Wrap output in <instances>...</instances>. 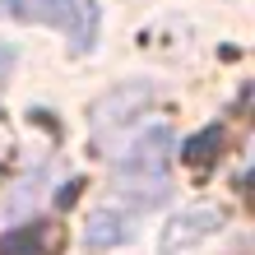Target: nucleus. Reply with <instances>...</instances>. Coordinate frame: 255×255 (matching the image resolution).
<instances>
[{"label": "nucleus", "mask_w": 255, "mask_h": 255, "mask_svg": "<svg viewBox=\"0 0 255 255\" xmlns=\"http://www.w3.org/2000/svg\"><path fill=\"white\" fill-rule=\"evenodd\" d=\"M218 228H223V214H218V209H186V214H176L167 228H162L158 255H181V251H190L195 242L214 237Z\"/></svg>", "instance_id": "nucleus-3"}, {"label": "nucleus", "mask_w": 255, "mask_h": 255, "mask_svg": "<svg viewBox=\"0 0 255 255\" xmlns=\"http://www.w3.org/2000/svg\"><path fill=\"white\" fill-rule=\"evenodd\" d=\"M148 98H153V88L148 84H126V88H116V93H107L98 102V112H93V130H116V126H126L130 116H139L148 107Z\"/></svg>", "instance_id": "nucleus-4"}, {"label": "nucleus", "mask_w": 255, "mask_h": 255, "mask_svg": "<svg viewBox=\"0 0 255 255\" xmlns=\"http://www.w3.org/2000/svg\"><path fill=\"white\" fill-rule=\"evenodd\" d=\"M9 61H14V51H9V47H0V70H9Z\"/></svg>", "instance_id": "nucleus-9"}, {"label": "nucleus", "mask_w": 255, "mask_h": 255, "mask_svg": "<svg viewBox=\"0 0 255 255\" xmlns=\"http://www.w3.org/2000/svg\"><path fill=\"white\" fill-rule=\"evenodd\" d=\"M56 251V232L42 228H14L9 237H0V255H51Z\"/></svg>", "instance_id": "nucleus-6"}, {"label": "nucleus", "mask_w": 255, "mask_h": 255, "mask_svg": "<svg viewBox=\"0 0 255 255\" xmlns=\"http://www.w3.org/2000/svg\"><path fill=\"white\" fill-rule=\"evenodd\" d=\"M218 144H223V134L218 130H204V134H195V139L186 144V158L190 162H209V158H214L209 148H218Z\"/></svg>", "instance_id": "nucleus-7"}, {"label": "nucleus", "mask_w": 255, "mask_h": 255, "mask_svg": "<svg viewBox=\"0 0 255 255\" xmlns=\"http://www.w3.org/2000/svg\"><path fill=\"white\" fill-rule=\"evenodd\" d=\"M19 14L37 19V23H51L56 33L70 37L74 51H88L98 42V28H102L98 0H19Z\"/></svg>", "instance_id": "nucleus-2"}, {"label": "nucleus", "mask_w": 255, "mask_h": 255, "mask_svg": "<svg viewBox=\"0 0 255 255\" xmlns=\"http://www.w3.org/2000/svg\"><path fill=\"white\" fill-rule=\"evenodd\" d=\"M167 153H172V130H144L139 139L130 144V153H121L116 162V176H121V190L134 195L144 209L167 200Z\"/></svg>", "instance_id": "nucleus-1"}, {"label": "nucleus", "mask_w": 255, "mask_h": 255, "mask_svg": "<svg viewBox=\"0 0 255 255\" xmlns=\"http://www.w3.org/2000/svg\"><path fill=\"white\" fill-rule=\"evenodd\" d=\"M0 14H19V0H0Z\"/></svg>", "instance_id": "nucleus-8"}, {"label": "nucleus", "mask_w": 255, "mask_h": 255, "mask_svg": "<svg viewBox=\"0 0 255 255\" xmlns=\"http://www.w3.org/2000/svg\"><path fill=\"white\" fill-rule=\"evenodd\" d=\"M88 246L93 251H102V246H121V242H130L134 237V228H130V214H121V209H98L93 218H88Z\"/></svg>", "instance_id": "nucleus-5"}]
</instances>
